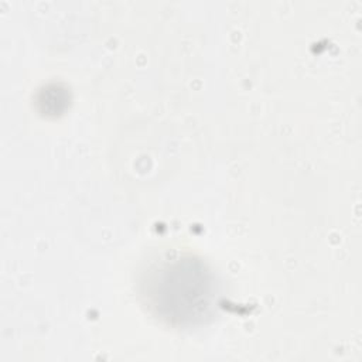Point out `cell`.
<instances>
[{"instance_id":"obj_1","label":"cell","mask_w":362,"mask_h":362,"mask_svg":"<svg viewBox=\"0 0 362 362\" xmlns=\"http://www.w3.org/2000/svg\"><path fill=\"white\" fill-rule=\"evenodd\" d=\"M153 287L154 305L167 318L191 321L209 307L211 283L201 267L191 269V262H187L185 270L180 269V262L164 269Z\"/></svg>"}]
</instances>
